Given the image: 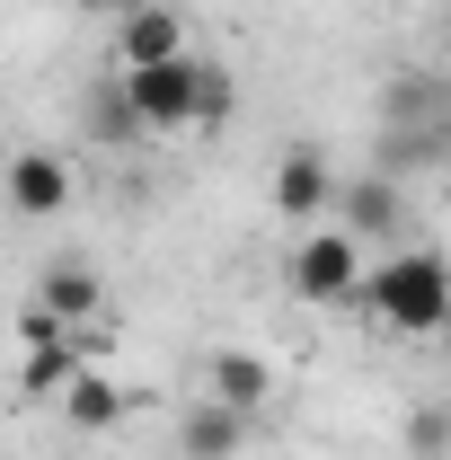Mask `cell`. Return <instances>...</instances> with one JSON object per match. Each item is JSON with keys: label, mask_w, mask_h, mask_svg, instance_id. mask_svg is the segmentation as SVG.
<instances>
[{"label": "cell", "mask_w": 451, "mask_h": 460, "mask_svg": "<svg viewBox=\"0 0 451 460\" xmlns=\"http://www.w3.org/2000/svg\"><path fill=\"white\" fill-rule=\"evenodd\" d=\"M328 204H337L345 213V239H363V230H381V239H390L398 222H407V195H398V177H354V186H345V195H328Z\"/></svg>", "instance_id": "cell-8"}, {"label": "cell", "mask_w": 451, "mask_h": 460, "mask_svg": "<svg viewBox=\"0 0 451 460\" xmlns=\"http://www.w3.org/2000/svg\"><path fill=\"white\" fill-rule=\"evenodd\" d=\"M354 301L363 310H381L398 337H434L451 310V275L434 248H398V257H381V266H363V284H354Z\"/></svg>", "instance_id": "cell-1"}, {"label": "cell", "mask_w": 451, "mask_h": 460, "mask_svg": "<svg viewBox=\"0 0 451 460\" xmlns=\"http://www.w3.org/2000/svg\"><path fill=\"white\" fill-rule=\"evenodd\" d=\"M230 115V71L222 62H204V89H195V124H222Z\"/></svg>", "instance_id": "cell-15"}, {"label": "cell", "mask_w": 451, "mask_h": 460, "mask_svg": "<svg viewBox=\"0 0 451 460\" xmlns=\"http://www.w3.org/2000/svg\"><path fill=\"white\" fill-rule=\"evenodd\" d=\"M407 443H416L425 460L443 452V407H416V425H407Z\"/></svg>", "instance_id": "cell-17"}, {"label": "cell", "mask_w": 451, "mask_h": 460, "mask_svg": "<svg viewBox=\"0 0 451 460\" xmlns=\"http://www.w3.org/2000/svg\"><path fill=\"white\" fill-rule=\"evenodd\" d=\"M328 195H337V177H328V160H319L310 142L275 160V213H283V222H319V213H328Z\"/></svg>", "instance_id": "cell-4"}, {"label": "cell", "mask_w": 451, "mask_h": 460, "mask_svg": "<svg viewBox=\"0 0 451 460\" xmlns=\"http://www.w3.org/2000/svg\"><path fill=\"white\" fill-rule=\"evenodd\" d=\"M124 107L142 133H195V89H204V62L169 54V62H142V71H115Z\"/></svg>", "instance_id": "cell-2"}, {"label": "cell", "mask_w": 451, "mask_h": 460, "mask_svg": "<svg viewBox=\"0 0 451 460\" xmlns=\"http://www.w3.org/2000/svg\"><path fill=\"white\" fill-rule=\"evenodd\" d=\"M89 9H133V0H89Z\"/></svg>", "instance_id": "cell-18"}, {"label": "cell", "mask_w": 451, "mask_h": 460, "mask_svg": "<svg viewBox=\"0 0 451 460\" xmlns=\"http://www.w3.org/2000/svg\"><path fill=\"white\" fill-rule=\"evenodd\" d=\"M213 399L239 407V416H257V407L275 399V363L248 354V345H222V354H213Z\"/></svg>", "instance_id": "cell-10"}, {"label": "cell", "mask_w": 451, "mask_h": 460, "mask_svg": "<svg viewBox=\"0 0 451 460\" xmlns=\"http://www.w3.org/2000/svg\"><path fill=\"white\" fill-rule=\"evenodd\" d=\"M89 133H98V142H142V124H133V107H124V89H115V80L89 89Z\"/></svg>", "instance_id": "cell-14"}, {"label": "cell", "mask_w": 451, "mask_h": 460, "mask_svg": "<svg viewBox=\"0 0 451 460\" xmlns=\"http://www.w3.org/2000/svg\"><path fill=\"white\" fill-rule=\"evenodd\" d=\"M62 416H71L80 434H107L115 416H124V399H115L107 372H71V381H62Z\"/></svg>", "instance_id": "cell-12"}, {"label": "cell", "mask_w": 451, "mask_h": 460, "mask_svg": "<svg viewBox=\"0 0 451 460\" xmlns=\"http://www.w3.org/2000/svg\"><path fill=\"white\" fill-rule=\"evenodd\" d=\"M354 284H363V248H354L345 230L310 222V239L292 248V292H301V301H354Z\"/></svg>", "instance_id": "cell-3"}, {"label": "cell", "mask_w": 451, "mask_h": 460, "mask_svg": "<svg viewBox=\"0 0 451 460\" xmlns=\"http://www.w3.org/2000/svg\"><path fill=\"white\" fill-rule=\"evenodd\" d=\"M239 443H248V416L222 407V399H204L186 425H177V452L186 460H239Z\"/></svg>", "instance_id": "cell-11"}, {"label": "cell", "mask_w": 451, "mask_h": 460, "mask_svg": "<svg viewBox=\"0 0 451 460\" xmlns=\"http://www.w3.org/2000/svg\"><path fill=\"white\" fill-rule=\"evenodd\" d=\"M54 337H71V328H62L54 310H36V301H27V310H18V345H54Z\"/></svg>", "instance_id": "cell-16"}, {"label": "cell", "mask_w": 451, "mask_h": 460, "mask_svg": "<svg viewBox=\"0 0 451 460\" xmlns=\"http://www.w3.org/2000/svg\"><path fill=\"white\" fill-rule=\"evenodd\" d=\"M451 151V124H416V133H381V177H416Z\"/></svg>", "instance_id": "cell-13"}, {"label": "cell", "mask_w": 451, "mask_h": 460, "mask_svg": "<svg viewBox=\"0 0 451 460\" xmlns=\"http://www.w3.org/2000/svg\"><path fill=\"white\" fill-rule=\"evenodd\" d=\"M115 54H124V71L186 54V18H177V9H160V0H133V9H124V36H115Z\"/></svg>", "instance_id": "cell-6"}, {"label": "cell", "mask_w": 451, "mask_h": 460, "mask_svg": "<svg viewBox=\"0 0 451 460\" xmlns=\"http://www.w3.org/2000/svg\"><path fill=\"white\" fill-rule=\"evenodd\" d=\"M98 301H107V284H98V266H80V257L45 266V284H36V310H54L62 328H89V319H98Z\"/></svg>", "instance_id": "cell-7"}, {"label": "cell", "mask_w": 451, "mask_h": 460, "mask_svg": "<svg viewBox=\"0 0 451 460\" xmlns=\"http://www.w3.org/2000/svg\"><path fill=\"white\" fill-rule=\"evenodd\" d=\"M0 186H9V204H18L27 222H54L62 204H71V169H62L54 151H18V160H9V177H0Z\"/></svg>", "instance_id": "cell-5"}, {"label": "cell", "mask_w": 451, "mask_h": 460, "mask_svg": "<svg viewBox=\"0 0 451 460\" xmlns=\"http://www.w3.org/2000/svg\"><path fill=\"white\" fill-rule=\"evenodd\" d=\"M71 372H89V337H80V328L54 337V345H18V390H27V399H62Z\"/></svg>", "instance_id": "cell-9"}]
</instances>
